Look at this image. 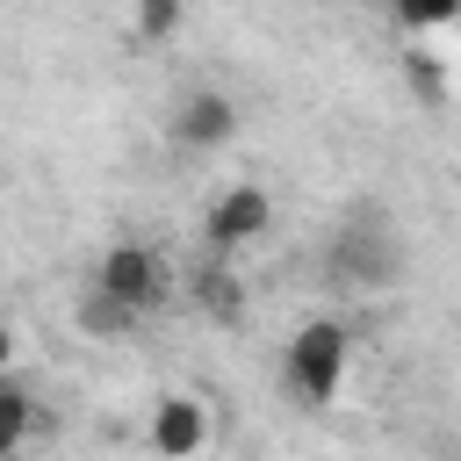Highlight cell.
Masks as SVG:
<instances>
[{"instance_id": "8", "label": "cell", "mask_w": 461, "mask_h": 461, "mask_svg": "<svg viewBox=\"0 0 461 461\" xmlns=\"http://www.w3.org/2000/svg\"><path fill=\"white\" fill-rule=\"evenodd\" d=\"M29 425H36V396H29L22 382H7V375H0V461L29 439Z\"/></svg>"}, {"instance_id": "10", "label": "cell", "mask_w": 461, "mask_h": 461, "mask_svg": "<svg viewBox=\"0 0 461 461\" xmlns=\"http://www.w3.org/2000/svg\"><path fill=\"white\" fill-rule=\"evenodd\" d=\"M7 360H14V331L0 324V375H7Z\"/></svg>"}, {"instance_id": "2", "label": "cell", "mask_w": 461, "mask_h": 461, "mask_svg": "<svg viewBox=\"0 0 461 461\" xmlns=\"http://www.w3.org/2000/svg\"><path fill=\"white\" fill-rule=\"evenodd\" d=\"M324 274H331L339 288L382 295V288H396V274H403V238H396L382 216H346V223L331 230Z\"/></svg>"}, {"instance_id": "3", "label": "cell", "mask_w": 461, "mask_h": 461, "mask_svg": "<svg viewBox=\"0 0 461 461\" xmlns=\"http://www.w3.org/2000/svg\"><path fill=\"white\" fill-rule=\"evenodd\" d=\"M86 288H101L115 310H130L137 324L173 295V274H166V252L158 245H137V238H122V245H108L101 252V267H94V281Z\"/></svg>"}, {"instance_id": "5", "label": "cell", "mask_w": 461, "mask_h": 461, "mask_svg": "<svg viewBox=\"0 0 461 461\" xmlns=\"http://www.w3.org/2000/svg\"><path fill=\"white\" fill-rule=\"evenodd\" d=\"M166 137H173L180 151H216V144H230V137H238V101H230V94H187V101L166 115Z\"/></svg>"}, {"instance_id": "9", "label": "cell", "mask_w": 461, "mask_h": 461, "mask_svg": "<svg viewBox=\"0 0 461 461\" xmlns=\"http://www.w3.org/2000/svg\"><path fill=\"white\" fill-rule=\"evenodd\" d=\"M72 317H79V331H94V339H122V331H137V317L115 310L101 288H79V310H72Z\"/></svg>"}, {"instance_id": "7", "label": "cell", "mask_w": 461, "mask_h": 461, "mask_svg": "<svg viewBox=\"0 0 461 461\" xmlns=\"http://www.w3.org/2000/svg\"><path fill=\"white\" fill-rule=\"evenodd\" d=\"M187 295H194V310H202V317H216V324H230V317L245 310V295H238V274H230L216 252H209V259L187 274Z\"/></svg>"}, {"instance_id": "6", "label": "cell", "mask_w": 461, "mask_h": 461, "mask_svg": "<svg viewBox=\"0 0 461 461\" xmlns=\"http://www.w3.org/2000/svg\"><path fill=\"white\" fill-rule=\"evenodd\" d=\"M202 439H209V418H202L194 396H166V403L151 411V454H158V461H194Z\"/></svg>"}, {"instance_id": "1", "label": "cell", "mask_w": 461, "mask_h": 461, "mask_svg": "<svg viewBox=\"0 0 461 461\" xmlns=\"http://www.w3.org/2000/svg\"><path fill=\"white\" fill-rule=\"evenodd\" d=\"M346 360H353L346 324H339V317H310V324L288 339V353H281V382H288V396H295L303 411H324V403L346 389Z\"/></svg>"}, {"instance_id": "4", "label": "cell", "mask_w": 461, "mask_h": 461, "mask_svg": "<svg viewBox=\"0 0 461 461\" xmlns=\"http://www.w3.org/2000/svg\"><path fill=\"white\" fill-rule=\"evenodd\" d=\"M267 223H274V194L245 180V187H223V194L209 202V216H202V245H209V252L223 259V252L252 245V238H259Z\"/></svg>"}]
</instances>
